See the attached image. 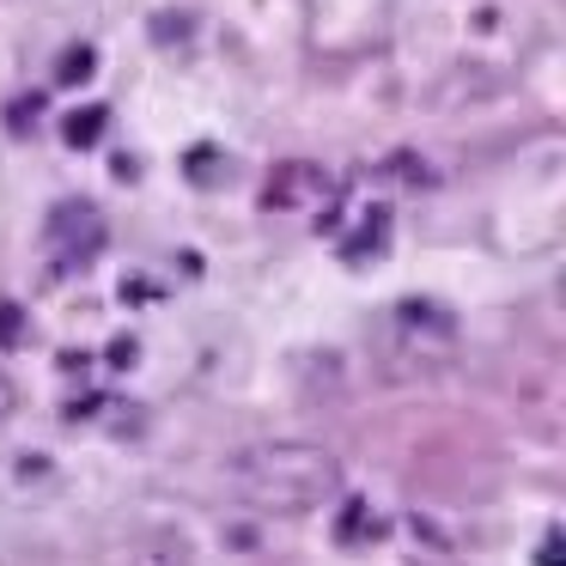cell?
<instances>
[{
	"mask_svg": "<svg viewBox=\"0 0 566 566\" xmlns=\"http://www.w3.org/2000/svg\"><path fill=\"white\" fill-rule=\"evenodd\" d=\"M226 475L262 512H317L342 493V457L311 439H274L238 451Z\"/></svg>",
	"mask_w": 566,
	"mask_h": 566,
	"instance_id": "6da1fadb",
	"label": "cell"
},
{
	"mask_svg": "<svg viewBox=\"0 0 566 566\" xmlns=\"http://www.w3.org/2000/svg\"><path fill=\"white\" fill-rule=\"evenodd\" d=\"M43 244H50L55 269H86V262H98V250L111 244V226H104V213L92 208V201H62V208L50 213V226H43Z\"/></svg>",
	"mask_w": 566,
	"mask_h": 566,
	"instance_id": "7a4b0ae2",
	"label": "cell"
},
{
	"mask_svg": "<svg viewBox=\"0 0 566 566\" xmlns=\"http://www.w3.org/2000/svg\"><path fill=\"white\" fill-rule=\"evenodd\" d=\"M329 189H335V177L323 171V165H311V159H281V165L269 171V184H262V208H269V213H298V208H317Z\"/></svg>",
	"mask_w": 566,
	"mask_h": 566,
	"instance_id": "3957f363",
	"label": "cell"
},
{
	"mask_svg": "<svg viewBox=\"0 0 566 566\" xmlns=\"http://www.w3.org/2000/svg\"><path fill=\"white\" fill-rule=\"evenodd\" d=\"M396 323H402L408 335H439V342L457 335V317L444 305H432V298H402V305H396Z\"/></svg>",
	"mask_w": 566,
	"mask_h": 566,
	"instance_id": "277c9868",
	"label": "cell"
},
{
	"mask_svg": "<svg viewBox=\"0 0 566 566\" xmlns=\"http://www.w3.org/2000/svg\"><path fill=\"white\" fill-rule=\"evenodd\" d=\"M104 128H111V111H104V104H80V111L62 123V140L67 147H98Z\"/></svg>",
	"mask_w": 566,
	"mask_h": 566,
	"instance_id": "5b68a950",
	"label": "cell"
},
{
	"mask_svg": "<svg viewBox=\"0 0 566 566\" xmlns=\"http://www.w3.org/2000/svg\"><path fill=\"white\" fill-rule=\"evenodd\" d=\"M92 74H98V55H92V43L62 50V62H55V80H62V86H86Z\"/></svg>",
	"mask_w": 566,
	"mask_h": 566,
	"instance_id": "8992f818",
	"label": "cell"
},
{
	"mask_svg": "<svg viewBox=\"0 0 566 566\" xmlns=\"http://www.w3.org/2000/svg\"><path fill=\"white\" fill-rule=\"evenodd\" d=\"M335 536H342V542L378 536V517H371V505H366V500H347V505H342V524H335Z\"/></svg>",
	"mask_w": 566,
	"mask_h": 566,
	"instance_id": "52a82bcc",
	"label": "cell"
},
{
	"mask_svg": "<svg viewBox=\"0 0 566 566\" xmlns=\"http://www.w3.org/2000/svg\"><path fill=\"white\" fill-rule=\"evenodd\" d=\"M0 566H62L50 548H13V554H0Z\"/></svg>",
	"mask_w": 566,
	"mask_h": 566,
	"instance_id": "ba28073f",
	"label": "cell"
},
{
	"mask_svg": "<svg viewBox=\"0 0 566 566\" xmlns=\"http://www.w3.org/2000/svg\"><path fill=\"white\" fill-rule=\"evenodd\" d=\"M13 408H19V384L7 378V371H0V420L13 415Z\"/></svg>",
	"mask_w": 566,
	"mask_h": 566,
	"instance_id": "9c48e42d",
	"label": "cell"
},
{
	"mask_svg": "<svg viewBox=\"0 0 566 566\" xmlns=\"http://www.w3.org/2000/svg\"><path fill=\"white\" fill-rule=\"evenodd\" d=\"M19 335V305H0V342H13Z\"/></svg>",
	"mask_w": 566,
	"mask_h": 566,
	"instance_id": "30bf717a",
	"label": "cell"
},
{
	"mask_svg": "<svg viewBox=\"0 0 566 566\" xmlns=\"http://www.w3.org/2000/svg\"><path fill=\"white\" fill-rule=\"evenodd\" d=\"M542 566H560V530H548V536H542Z\"/></svg>",
	"mask_w": 566,
	"mask_h": 566,
	"instance_id": "8fae6325",
	"label": "cell"
},
{
	"mask_svg": "<svg viewBox=\"0 0 566 566\" xmlns=\"http://www.w3.org/2000/svg\"><path fill=\"white\" fill-rule=\"evenodd\" d=\"M135 354H140L135 342H116V347H111V366H135Z\"/></svg>",
	"mask_w": 566,
	"mask_h": 566,
	"instance_id": "7c38bea8",
	"label": "cell"
}]
</instances>
